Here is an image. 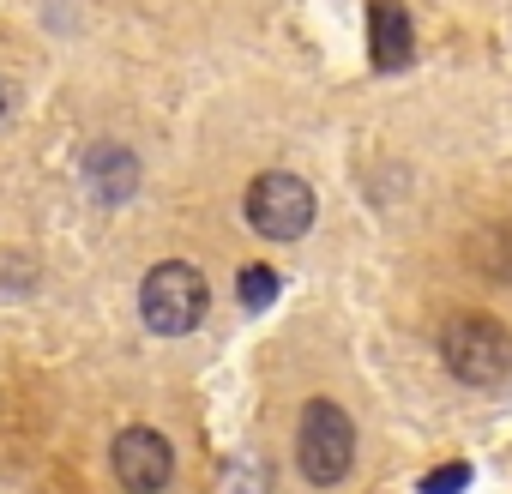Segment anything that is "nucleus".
<instances>
[{
    "label": "nucleus",
    "instance_id": "f257e3e1",
    "mask_svg": "<svg viewBox=\"0 0 512 494\" xmlns=\"http://www.w3.org/2000/svg\"><path fill=\"white\" fill-rule=\"evenodd\" d=\"M356 464V422L338 398H308L302 404V422H296V470L314 482V488H332L344 482Z\"/></svg>",
    "mask_w": 512,
    "mask_h": 494
},
{
    "label": "nucleus",
    "instance_id": "f03ea898",
    "mask_svg": "<svg viewBox=\"0 0 512 494\" xmlns=\"http://www.w3.org/2000/svg\"><path fill=\"white\" fill-rule=\"evenodd\" d=\"M205 308H211V290H205V278L187 260H163L139 284V320L157 338H187L205 320Z\"/></svg>",
    "mask_w": 512,
    "mask_h": 494
},
{
    "label": "nucleus",
    "instance_id": "7ed1b4c3",
    "mask_svg": "<svg viewBox=\"0 0 512 494\" xmlns=\"http://www.w3.org/2000/svg\"><path fill=\"white\" fill-rule=\"evenodd\" d=\"M440 356H446L452 380H464V386H500L512 374V338L500 320H482V314L452 320L440 338Z\"/></svg>",
    "mask_w": 512,
    "mask_h": 494
},
{
    "label": "nucleus",
    "instance_id": "20e7f679",
    "mask_svg": "<svg viewBox=\"0 0 512 494\" xmlns=\"http://www.w3.org/2000/svg\"><path fill=\"white\" fill-rule=\"evenodd\" d=\"M314 187L290 169H266V175H253L247 187V223L253 235H266V241H296L314 229Z\"/></svg>",
    "mask_w": 512,
    "mask_h": 494
},
{
    "label": "nucleus",
    "instance_id": "39448f33",
    "mask_svg": "<svg viewBox=\"0 0 512 494\" xmlns=\"http://www.w3.org/2000/svg\"><path fill=\"white\" fill-rule=\"evenodd\" d=\"M109 470L127 494H163L175 482V446H169V434L133 422L109 440Z\"/></svg>",
    "mask_w": 512,
    "mask_h": 494
},
{
    "label": "nucleus",
    "instance_id": "423d86ee",
    "mask_svg": "<svg viewBox=\"0 0 512 494\" xmlns=\"http://www.w3.org/2000/svg\"><path fill=\"white\" fill-rule=\"evenodd\" d=\"M79 175H85V187H91L97 205H121V199L139 193V157H133L127 145H115V139L91 145L85 163H79Z\"/></svg>",
    "mask_w": 512,
    "mask_h": 494
},
{
    "label": "nucleus",
    "instance_id": "0eeeda50",
    "mask_svg": "<svg viewBox=\"0 0 512 494\" xmlns=\"http://www.w3.org/2000/svg\"><path fill=\"white\" fill-rule=\"evenodd\" d=\"M368 55L380 73H404L410 55H416V37H410V13L398 0H374L368 7Z\"/></svg>",
    "mask_w": 512,
    "mask_h": 494
},
{
    "label": "nucleus",
    "instance_id": "6e6552de",
    "mask_svg": "<svg viewBox=\"0 0 512 494\" xmlns=\"http://www.w3.org/2000/svg\"><path fill=\"white\" fill-rule=\"evenodd\" d=\"M278 272L272 266H241V278H235V296H241V308H253V314H260V308H272L278 302Z\"/></svg>",
    "mask_w": 512,
    "mask_h": 494
},
{
    "label": "nucleus",
    "instance_id": "1a4fd4ad",
    "mask_svg": "<svg viewBox=\"0 0 512 494\" xmlns=\"http://www.w3.org/2000/svg\"><path fill=\"white\" fill-rule=\"evenodd\" d=\"M470 488V464H440L422 476V494H464Z\"/></svg>",
    "mask_w": 512,
    "mask_h": 494
},
{
    "label": "nucleus",
    "instance_id": "9d476101",
    "mask_svg": "<svg viewBox=\"0 0 512 494\" xmlns=\"http://www.w3.org/2000/svg\"><path fill=\"white\" fill-rule=\"evenodd\" d=\"M0 121H7V85H0Z\"/></svg>",
    "mask_w": 512,
    "mask_h": 494
}]
</instances>
